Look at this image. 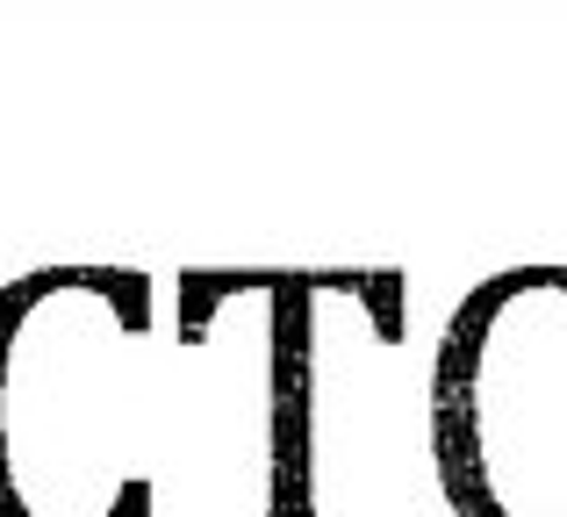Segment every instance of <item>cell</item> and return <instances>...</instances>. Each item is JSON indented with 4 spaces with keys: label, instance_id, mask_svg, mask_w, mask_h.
I'll return each mask as SVG.
<instances>
[{
    "label": "cell",
    "instance_id": "cell-2",
    "mask_svg": "<svg viewBox=\"0 0 567 517\" xmlns=\"http://www.w3.org/2000/svg\"><path fill=\"white\" fill-rule=\"evenodd\" d=\"M424 461L453 517H567V266L474 280L431 338Z\"/></svg>",
    "mask_w": 567,
    "mask_h": 517
},
{
    "label": "cell",
    "instance_id": "cell-1",
    "mask_svg": "<svg viewBox=\"0 0 567 517\" xmlns=\"http://www.w3.org/2000/svg\"><path fill=\"white\" fill-rule=\"evenodd\" d=\"M181 360L137 266L0 288V517H166Z\"/></svg>",
    "mask_w": 567,
    "mask_h": 517
}]
</instances>
